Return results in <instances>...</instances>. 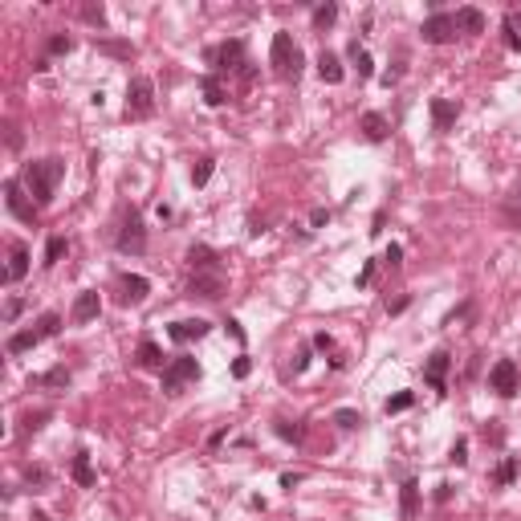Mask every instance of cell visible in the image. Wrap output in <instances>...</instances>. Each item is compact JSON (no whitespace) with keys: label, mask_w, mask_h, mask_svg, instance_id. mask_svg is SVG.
Segmentation results:
<instances>
[{"label":"cell","mask_w":521,"mask_h":521,"mask_svg":"<svg viewBox=\"0 0 521 521\" xmlns=\"http://www.w3.org/2000/svg\"><path fill=\"white\" fill-rule=\"evenodd\" d=\"M456 33H485V13L481 8H456Z\"/></svg>","instance_id":"obj_22"},{"label":"cell","mask_w":521,"mask_h":521,"mask_svg":"<svg viewBox=\"0 0 521 521\" xmlns=\"http://www.w3.org/2000/svg\"><path fill=\"white\" fill-rule=\"evenodd\" d=\"M224 330H228V334H232L236 342H244V330H241V322H232V318H228V322H224Z\"/></svg>","instance_id":"obj_46"},{"label":"cell","mask_w":521,"mask_h":521,"mask_svg":"<svg viewBox=\"0 0 521 521\" xmlns=\"http://www.w3.org/2000/svg\"><path fill=\"white\" fill-rule=\"evenodd\" d=\"M188 293L192 297H220L224 293V273H192Z\"/></svg>","instance_id":"obj_12"},{"label":"cell","mask_w":521,"mask_h":521,"mask_svg":"<svg viewBox=\"0 0 521 521\" xmlns=\"http://www.w3.org/2000/svg\"><path fill=\"white\" fill-rule=\"evenodd\" d=\"M147 293H151V281L139 273H122L118 277V302L122 306H139V302H147Z\"/></svg>","instance_id":"obj_9"},{"label":"cell","mask_w":521,"mask_h":521,"mask_svg":"<svg viewBox=\"0 0 521 521\" xmlns=\"http://www.w3.org/2000/svg\"><path fill=\"white\" fill-rule=\"evenodd\" d=\"M21 309H25V302H21V297H13V302L4 306V322H16V314H21Z\"/></svg>","instance_id":"obj_42"},{"label":"cell","mask_w":521,"mask_h":521,"mask_svg":"<svg viewBox=\"0 0 521 521\" xmlns=\"http://www.w3.org/2000/svg\"><path fill=\"white\" fill-rule=\"evenodd\" d=\"M62 176H65V163L57 155H49V159H37L25 167V188H29V195L37 204H49L53 192H57V183H62Z\"/></svg>","instance_id":"obj_1"},{"label":"cell","mask_w":521,"mask_h":521,"mask_svg":"<svg viewBox=\"0 0 521 521\" xmlns=\"http://www.w3.org/2000/svg\"><path fill=\"white\" fill-rule=\"evenodd\" d=\"M62 257H65V241H62V236H49V244H45V265H57Z\"/></svg>","instance_id":"obj_35"},{"label":"cell","mask_w":521,"mask_h":521,"mask_svg":"<svg viewBox=\"0 0 521 521\" xmlns=\"http://www.w3.org/2000/svg\"><path fill=\"white\" fill-rule=\"evenodd\" d=\"M45 481H49L45 469H33V472H29V485H45Z\"/></svg>","instance_id":"obj_47"},{"label":"cell","mask_w":521,"mask_h":521,"mask_svg":"<svg viewBox=\"0 0 521 521\" xmlns=\"http://www.w3.org/2000/svg\"><path fill=\"white\" fill-rule=\"evenodd\" d=\"M204 62H208L216 74L241 69V65H244V41H241V37H232V41H220V45H212L208 53H204Z\"/></svg>","instance_id":"obj_5"},{"label":"cell","mask_w":521,"mask_h":521,"mask_svg":"<svg viewBox=\"0 0 521 521\" xmlns=\"http://www.w3.org/2000/svg\"><path fill=\"white\" fill-rule=\"evenodd\" d=\"M420 33H423L428 45H448V41H456V16L452 13H432L423 21Z\"/></svg>","instance_id":"obj_8"},{"label":"cell","mask_w":521,"mask_h":521,"mask_svg":"<svg viewBox=\"0 0 521 521\" xmlns=\"http://www.w3.org/2000/svg\"><path fill=\"white\" fill-rule=\"evenodd\" d=\"M269 62L281 78H302V49L293 41L290 33H273V49H269Z\"/></svg>","instance_id":"obj_2"},{"label":"cell","mask_w":521,"mask_h":521,"mask_svg":"<svg viewBox=\"0 0 521 521\" xmlns=\"http://www.w3.org/2000/svg\"><path fill=\"white\" fill-rule=\"evenodd\" d=\"M371 277H374V260H367L362 273H358V285H371Z\"/></svg>","instance_id":"obj_45"},{"label":"cell","mask_w":521,"mask_h":521,"mask_svg":"<svg viewBox=\"0 0 521 521\" xmlns=\"http://www.w3.org/2000/svg\"><path fill=\"white\" fill-rule=\"evenodd\" d=\"M200 379V362L188 355H179L167 362V371H163V395H179V391L188 387V383H195Z\"/></svg>","instance_id":"obj_3"},{"label":"cell","mask_w":521,"mask_h":521,"mask_svg":"<svg viewBox=\"0 0 521 521\" xmlns=\"http://www.w3.org/2000/svg\"><path fill=\"white\" fill-rule=\"evenodd\" d=\"M318 74H322L326 86H338L342 78H346V69H342V62L330 53V49H322V57H318Z\"/></svg>","instance_id":"obj_21"},{"label":"cell","mask_w":521,"mask_h":521,"mask_svg":"<svg viewBox=\"0 0 521 521\" xmlns=\"http://www.w3.org/2000/svg\"><path fill=\"white\" fill-rule=\"evenodd\" d=\"M45 420H49V411H29V416H25V432H37Z\"/></svg>","instance_id":"obj_39"},{"label":"cell","mask_w":521,"mask_h":521,"mask_svg":"<svg viewBox=\"0 0 521 521\" xmlns=\"http://www.w3.org/2000/svg\"><path fill=\"white\" fill-rule=\"evenodd\" d=\"M488 387L497 391V395H517L521 387V374H517V362L513 358H501V362H493V371H488Z\"/></svg>","instance_id":"obj_7"},{"label":"cell","mask_w":521,"mask_h":521,"mask_svg":"<svg viewBox=\"0 0 521 521\" xmlns=\"http://www.w3.org/2000/svg\"><path fill=\"white\" fill-rule=\"evenodd\" d=\"M297 481H302L297 472H285V476H281V488H293V485H297Z\"/></svg>","instance_id":"obj_50"},{"label":"cell","mask_w":521,"mask_h":521,"mask_svg":"<svg viewBox=\"0 0 521 521\" xmlns=\"http://www.w3.org/2000/svg\"><path fill=\"white\" fill-rule=\"evenodd\" d=\"M118 253H130V257H139V253H147V228L143 220H139V212L130 208L127 216H122V228H118Z\"/></svg>","instance_id":"obj_6"},{"label":"cell","mask_w":521,"mask_h":521,"mask_svg":"<svg viewBox=\"0 0 521 521\" xmlns=\"http://www.w3.org/2000/svg\"><path fill=\"white\" fill-rule=\"evenodd\" d=\"M139 367H147V371H167L163 350L155 346V342H143V346H139Z\"/></svg>","instance_id":"obj_23"},{"label":"cell","mask_w":521,"mask_h":521,"mask_svg":"<svg viewBox=\"0 0 521 521\" xmlns=\"http://www.w3.org/2000/svg\"><path fill=\"white\" fill-rule=\"evenodd\" d=\"M4 204H8V212H13L16 220H25V224H33V220H37V208H33V200L25 192H21V183H8V188H4Z\"/></svg>","instance_id":"obj_10"},{"label":"cell","mask_w":521,"mask_h":521,"mask_svg":"<svg viewBox=\"0 0 521 521\" xmlns=\"http://www.w3.org/2000/svg\"><path fill=\"white\" fill-rule=\"evenodd\" d=\"M29 521H49V517L41 513V509H33V517H29Z\"/></svg>","instance_id":"obj_53"},{"label":"cell","mask_w":521,"mask_h":521,"mask_svg":"<svg viewBox=\"0 0 521 521\" xmlns=\"http://www.w3.org/2000/svg\"><path fill=\"white\" fill-rule=\"evenodd\" d=\"M81 16H86L90 25H98V29L106 25V8H102V4H86V8H81Z\"/></svg>","instance_id":"obj_38"},{"label":"cell","mask_w":521,"mask_h":521,"mask_svg":"<svg viewBox=\"0 0 521 521\" xmlns=\"http://www.w3.org/2000/svg\"><path fill=\"white\" fill-rule=\"evenodd\" d=\"M74 481H78L81 488H90V485H94V469H90V456H86V452H78V456H74Z\"/></svg>","instance_id":"obj_25"},{"label":"cell","mask_w":521,"mask_h":521,"mask_svg":"<svg viewBox=\"0 0 521 521\" xmlns=\"http://www.w3.org/2000/svg\"><path fill=\"white\" fill-rule=\"evenodd\" d=\"M493 481H497V485H513V481H517V460H513V456H505L501 469L493 472Z\"/></svg>","instance_id":"obj_29"},{"label":"cell","mask_w":521,"mask_h":521,"mask_svg":"<svg viewBox=\"0 0 521 521\" xmlns=\"http://www.w3.org/2000/svg\"><path fill=\"white\" fill-rule=\"evenodd\" d=\"M200 90H204V102H208V106H224L228 102V90H224V81H220V74H204V78H200Z\"/></svg>","instance_id":"obj_20"},{"label":"cell","mask_w":521,"mask_h":521,"mask_svg":"<svg viewBox=\"0 0 521 521\" xmlns=\"http://www.w3.org/2000/svg\"><path fill=\"white\" fill-rule=\"evenodd\" d=\"M188 265H192V273H220V257L212 253L208 244H192L188 248Z\"/></svg>","instance_id":"obj_16"},{"label":"cell","mask_w":521,"mask_h":521,"mask_svg":"<svg viewBox=\"0 0 521 521\" xmlns=\"http://www.w3.org/2000/svg\"><path fill=\"white\" fill-rule=\"evenodd\" d=\"M448 460H452V464H464V460H469V444H464V440H456V444H452V456H448Z\"/></svg>","instance_id":"obj_40"},{"label":"cell","mask_w":521,"mask_h":521,"mask_svg":"<svg viewBox=\"0 0 521 521\" xmlns=\"http://www.w3.org/2000/svg\"><path fill=\"white\" fill-rule=\"evenodd\" d=\"M69 49H74V37H65V33L49 37V53H53V57H62V53H69Z\"/></svg>","instance_id":"obj_36"},{"label":"cell","mask_w":521,"mask_h":521,"mask_svg":"<svg viewBox=\"0 0 521 521\" xmlns=\"http://www.w3.org/2000/svg\"><path fill=\"white\" fill-rule=\"evenodd\" d=\"M57 330H62V314H53V309H49V314L37 318V334H41V338H53Z\"/></svg>","instance_id":"obj_27"},{"label":"cell","mask_w":521,"mask_h":521,"mask_svg":"<svg viewBox=\"0 0 521 521\" xmlns=\"http://www.w3.org/2000/svg\"><path fill=\"white\" fill-rule=\"evenodd\" d=\"M309 367V350H302V355H297V362H293V371H306Z\"/></svg>","instance_id":"obj_49"},{"label":"cell","mask_w":521,"mask_h":521,"mask_svg":"<svg viewBox=\"0 0 521 521\" xmlns=\"http://www.w3.org/2000/svg\"><path fill=\"white\" fill-rule=\"evenodd\" d=\"M102 53H110V57H130V45L127 41H98Z\"/></svg>","instance_id":"obj_37"},{"label":"cell","mask_w":521,"mask_h":521,"mask_svg":"<svg viewBox=\"0 0 521 521\" xmlns=\"http://www.w3.org/2000/svg\"><path fill=\"white\" fill-rule=\"evenodd\" d=\"M448 367H452L448 350H436V355L428 358V367H423V379H428V387H432V391H448Z\"/></svg>","instance_id":"obj_11"},{"label":"cell","mask_w":521,"mask_h":521,"mask_svg":"<svg viewBox=\"0 0 521 521\" xmlns=\"http://www.w3.org/2000/svg\"><path fill=\"white\" fill-rule=\"evenodd\" d=\"M37 342H41L37 330H16L13 338H8V355H25V350H33Z\"/></svg>","instance_id":"obj_24"},{"label":"cell","mask_w":521,"mask_h":521,"mask_svg":"<svg viewBox=\"0 0 521 521\" xmlns=\"http://www.w3.org/2000/svg\"><path fill=\"white\" fill-rule=\"evenodd\" d=\"M212 171H216V163H212V159H200L192 167V183H195V188H204V183L212 179Z\"/></svg>","instance_id":"obj_31"},{"label":"cell","mask_w":521,"mask_h":521,"mask_svg":"<svg viewBox=\"0 0 521 521\" xmlns=\"http://www.w3.org/2000/svg\"><path fill=\"white\" fill-rule=\"evenodd\" d=\"M509 25H513V29H521V13H513V16H509Z\"/></svg>","instance_id":"obj_52"},{"label":"cell","mask_w":521,"mask_h":521,"mask_svg":"<svg viewBox=\"0 0 521 521\" xmlns=\"http://www.w3.org/2000/svg\"><path fill=\"white\" fill-rule=\"evenodd\" d=\"M314 346H318V350H330L334 342H330V334H314Z\"/></svg>","instance_id":"obj_48"},{"label":"cell","mask_w":521,"mask_h":521,"mask_svg":"<svg viewBox=\"0 0 521 521\" xmlns=\"http://www.w3.org/2000/svg\"><path fill=\"white\" fill-rule=\"evenodd\" d=\"M248 371H253V362H248V358H236V362H232V374H236V379H248Z\"/></svg>","instance_id":"obj_41"},{"label":"cell","mask_w":521,"mask_h":521,"mask_svg":"<svg viewBox=\"0 0 521 521\" xmlns=\"http://www.w3.org/2000/svg\"><path fill=\"white\" fill-rule=\"evenodd\" d=\"M350 62H355L358 78H371V74H374V62H371V53H367V49H358V41L350 45Z\"/></svg>","instance_id":"obj_26"},{"label":"cell","mask_w":521,"mask_h":521,"mask_svg":"<svg viewBox=\"0 0 521 521\" xmlns=\"http://www.w3.org/2000/svg\"><path fill=\"white\" fill-rule=\"evenodd\" d=\"M358 130H362V134H367V139H371V143H383V139H387V118H383V114L379 110H367L362 114V118H358Z\"/></svg>","instance_id":"obj_18"},{"label":"cell","mask_w":521,"mask_h":521,"mask_svg":"<svg viewBox=\"0 0 521 521\" xmlns=\"http://www.w3.org/2000/svg\"><path fill=\"white\" fill-rule=\"evenodd\" d=\"M505 45H509V49H521V37H517V29H513L509 21H505Z\"/></svg>","instance_id":"obj_44"},{"label":"cell","mask_w":521,"mask_h":521,"mask_svg":"<svg viewBox=\"0 0 521 521\" xmlns=\"http://www.w3.org/2000/svg\"><path fill=\"white\" fill-rule=\"evenodd\" d=\"M273 432L281 440H293V444H297V440H302V423H290V420H277L273 423Z\"/></svg>","instance_id":"obj_33"},{"label":"cell","mask_w":521,"mask_h":521,"mask_svg":"<svg viewBox=\"0 0 521 521\" xmlns=\"http://www.w3.org/2000/svg\"><path fill=\"white\" fill-rule=\"evenodd\" d=\"M416 513H420V485H416V481H403V488H399V517L416 521Z\"/></svg>","instance_id":"obj_19"},{"label":"cell","mask_w":521,"mask_h":521,"mask_svg":"<svg viewBox=\"0 0 521 521\" xmlns=\"http://www.w3.org/2000/svg\"><path fill=\"white\" fill-rule=\"evenodd\" d=\"M127 114H130V118H151V114H155V81H151V78H130V86H127Z\"/></svg>","instance_id":"obj_4"},{"label":"cell","mask_w":521,"mask_h":521,"mask_svg":"<svg viewBox=\"0 0 521 521\" xmlns=\"http://www.w3.org/2000/svg\"><path fill=\"white\" fill-rule=\"evenodd\" d=\"M25 273H29V244L13 241V248H8V269H4V281H21Z\"/></svg>","instance_id":"obj_17"},{"label":"cell","mask_w":521,"mask_h":521,"mask_svg":"<svg viewBox=\"0 0 521 521\" xmlns=\"http://www.w3.org/2000/svg\"><path fill=\"white\" fill-rule=\"evenodd\" d=\"M334 423H338L342 432H355L358 423H362V416H358L355 407H338V411H334Z\"/></svg>","instance_id":"obj_28"},{"label":"cell","mask_w":521,"mask_h":521,"mask_svg":"<svg viewBox=\"0 0 521 521\" xmlns=\"http://www.w3.org/2000/svg\"><path fill=\"white\" fill-rule=\"evenodd\" d=\"M334 21H338V4H318V8H314V25H318V29H330Z\"/></svg>","instance_id":"obj_30"},{"label":"cell","mask_w":521,"mask_h":521,"mask_svg":"<svg viewBox=\"0 0 521 521\" xmlns=\"http://www.w3.org/2000/svg\"><path fill=\"white\" fill-rule=\"evenodd\" d=\"M167 334H171V342H195V338L208 334V322H204V318H183V322L167 326Z\"/></svg>","instance_id":"obj_15"},{"label":"cell","mask_w":521,"mask_h":521,"mask_svg":"<svg viewBox=\"0 0 521 521\" xmlns=\"http://www.w3.org/2000/svg\"><path fill=\"white\" fill-rule=\"evenodd\" d=\"M98 314H102V297H98L94 290H86V293H78V302H74V309H69V318L78 326H86V322H94Z\"/></svg>","instance_id":"obj_13"},{"label":"cell","mask_w":521,"mask_h":521,"mask_svg":"<svg viewBox=\"0 0 521 521\" xmlns=\"http://www.w3.org/2000/svg\"><path fill=\"white\" fill-rule=\"evenodd\" d=\"M383 260H387L391 269H395V265H399V260H403V248H399V244H391L387 253H383Z\"/></svg>","instance_id":"obj_43"},{"label":"cell","mask_w":521,"mask_h":521,"mask_svg":"<svg viewBox=\"0 0 521 521\" xmlns=\"http://www.w3.org/2000/svg\"><path fill=\"white\" fill-rule=\"evenodd\" d=\"M37 383H45V387H69V371H65V367H53V371L41 374Z\"/></svg>","instance_id":"obj_32"},{"label":"cell","mask_w":521,"mask_h":521,"mask_svg":"<svg viewBox=\"0 0 521 521\" xmlns=\"http://www.w3.org/2000/svg\"><path fill=\"white\" fill-rule=\"evenodd\" d=\"M456 114H460V106H456L452 98H432V127H436L440 134L456 127Z\"/></svg>","instance_id":"obj_14"},{"label":"cell","mask_w":521,"mask_h":521,"mask_svg":"<svg viewBox=\"0 0 521 521\" xmlns=\"http://www.w3.org/2000/svg\"><path fill=\"white\" fill-rule=\"evenodd\" d=\"M411 403H416V395H411V391H399V395H391V399H387V416H395V411H407Z\"/></svg>","instance_id":"obj_34"},{"label":"cell","mask_w":521,"mask_h":521,"mask_svg":"<svg viewBox=\"0 0 521 521\" xmlns=\"http://www.w3.org/2000/svg\"><path fill=\"white\" fill-rule=\"evenodd\" d=\"M407 302H411V297H399V302H391L387 309H391V314H403V309H407Z\"/></svg>","instance_id":"obj_51"}]
</instances>
